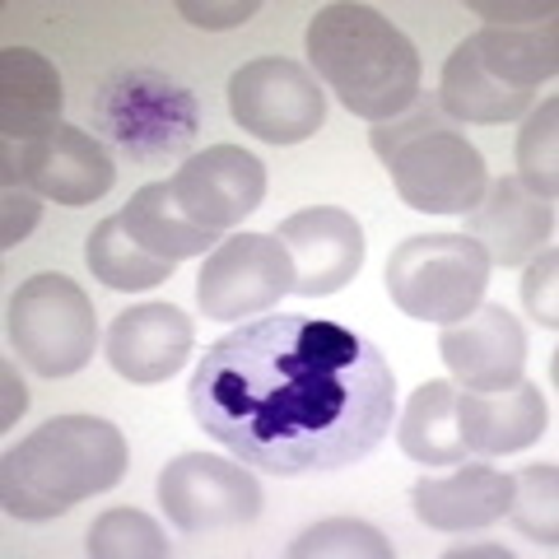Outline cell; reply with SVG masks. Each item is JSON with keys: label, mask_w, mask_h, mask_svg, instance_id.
Here are the masks:
<instances>
[{"label": "cell", "mask_w": 559, "mask_h": 559, "mask_svg": "<svg viewBox=\"0 0 559 559\" xmlns=\"http://www.w3.org/2000/svg\"><path fill=\"white\" fill-rule=\"evenodd\" d=\"M191 419L266 476H318L364 462L392 433L396 373L341 322L261 312L205 345L187 382Z\"/></svg>", "instance_id": "6da1fadb"}, {"label": "cell", "mask_w": 559, "mask_h": 559, "mask_svg": "<svg viewBox=\"0 0 559 559\" xmlns=\"http://www.w3.org/2000/svg\"><path fill=\"white\" fill-rule=\"evenodd\" d=\"M308 61L318 80L364 121H392L419 98V51L373 5L336 0L308 20Z\"/></svg>", "instance_id": "7a4b0ae2"}, {"label": "cell", "mask_w": 559, "mask_h": 559, "mask_svg": "<svg viewBox=\"0 0 559 559\" xmlns=\"http://www.w3.org/2000/svg\"><path fill=\"white\" fill-rule=\"evenodd\" d=\"M127 439L98 415H57L20 439L0 462V499L10 518L47 522L121 485Z\"/></svg>", "instance_id": "3957f363"}, {"label": "cell", "mask_w": 559, "mask_h": 559, "mask_svg": "<svg viewBox=\"0 0 559 559\" xmlns=\"http://www.w3.org/2000/svg\"><path fill=\"white\" fill-rule=\"evenodd\" d=\"M369 145L388 164L396 197L419 215H466L489 187L480 150L452 127L439 98L419 94L401 117L378 121Z\"/></svg>", "instance_id": "277c9868"}, {"label": "cell", "mask_w": 559, "mask_h": 559, "mask_svg": "<svg viewBox=\"0 0 559 559\" xmlns=\"http://www.w3.org/2000/svg\"><path fill=\"white\" fill-rule=\"evenodd\" d=\"M489 257L466 234H415L388 257V294L415 322H462L485 304Z\"/></svg>", "instance_id": "5b68a950"}, {"label": "cell", "mask_w": 559, "mask_h": 559, "mask_svg": "<svg viewBox=\"0 0 559 559\" xmlns=\"http://www.w3.org/2000/svg\"><path fill=\"white\" fill-rule=\"evenodd\" d=\"M5 331H10L14 355L43 378L80 373L98 349L94 304H90V294L66 275L24 280V285L10 294Z\"/></svg>", "instance_id": "8992f818"}, {"label": "cell", "mask_w": 559, "mask_h": 559, "mask_svg": "<svg viewBox=\"0 0 559 559\" xmlns=\"http://www.w3.org/2000/svg\"><path fill=\"white\" fill-rule=\"evenodd\" d=\"M229 112L266 145H299L326 121V94L308 66L289 57H257L229 80Z\"/></svg>", "instance_id": "52a82bcc"}, {"label": "cell", "mask_w": 559, "mask_h": 559, "mask_svg": "<svg viewBox=\"0 0 559 559\" xmlns=\"http://www.w3.org/2000/svg\"><path fill=\"white\" fill-rule=\"evenodd\" d=\"M294 294V261L275 234H234L205 257L197 304L215 322H248Z\"/></svg>", "instance_id": "ba28073f"}, {"label": "cell", "mask_w": 559, "mask_h": 559, "mask_svg": "<svg viewBox=\"0 0 559 559\" xmlns=\"http://www.w3.org/2000/svg\"><path fill=\"white\" fill-rule=\"evenodd\" d=\"M159 503L168 522L187 536L248 527L261 513V485L252 466L238 457H210V452H182L159 471Z\"/></svg>", "instance_id": "9c48e42d"}, {"label": "cell", "mask_w": 559, "mask_h": 559, "mask_svg": "<svg viewBox=\"0 0 559 559\" xmlns=\"http://www.w3.org/2000/svg\"><path fill=\"white\" fill-rule=\"evenodd\" d=\"M0 182L24 187L33 197L57 201V205H90L112 191L117 168H112V154L90 131L51 127L47 135L24 140V145L5 140V150H0Z\"/></svg>", "instance_id": "30bf717a"}, {"label": "cell", "mask_w": 559, "mask_h": 559, "mask_svg": "<svg viewBox=\"0 0 559 559\" xmlns=\"http://www.w3.org/2000/svg\"><path fill=\"white\" fill-rule=\"evenodd\" d=\"M168 191L187 219L224 234L248 219L266 197V164L242 145H210L173 173Z\"/></svg>", "instance_id": "8fae6325"}, {"label": "cell", "mask_w": 559, "mask_h": 559, "mask_svg": "<svg viewBox=\"0 0 559 559\" xmlns=\"http://www.w3.org/2000/svg\"><path fill=\"white\" fill-rule=\"evenodd\" d=\"M103 117H108V131L117 135V145L135 154V159H159V154L182 150L191 131H197V103H191V94L168 84L164 75H150V70L121 75L108 90Z\"/></svg>", "instance_id": "7c38bea8"}, {"label": "cell", "mask_w": 559, "mask_h": 559, "mask_svg": "<svg viewBox=\"0 0 559 559\" xmlns=\"http://www.w3.org/2000/svg\"><path fill=\"white\" fill-rule=\"evenodd\" d=\"M439 355L462 392H499L527 369V331L503 304H480L462 322L443 326Z\"/></svg>", "instance_id": "4fadbf2b"}, {"label": "cell", "mask_w": 559, "mask_h": 559, "mask_svg": "<svg viewBox=\"0 0 559 559\" xmlns=\"http://www.w3.org/2000/svg\"><path fill=\"white\" fill-rule=\"evenodd\" d=\"M294 261V294L304 299H326L341 294L364 266V229L355 215H345L336 205H312L289 215L275 229Z\"/></svg>", "instance_id": "5bb4252c"}, {"label": "cell", "mask_w": 559, "mask_h": 559, "mask_svg": "<svg viewBox=\"0 0 559 559\" xmlns=\"http://www.w3.org/2000/svg\"><path fill=\"white\" fill-rule=\"evenodd\" d=\"M466 238L480 242L489 266H503V271L527 266L555 238V201L536 197L518 173H503L466 210Z\"/></svg>", "instance_id": "9a60e30c"}, {"label": "cell", "mask_w": 559, "mask_h": 559, "mask_svg": "<svg viewBox=\"0 0 559 559\" xmlns=\"http://www.w3.org/2000/svg\"><path fill=\"white\" fill-rule=\"evenodd\" d=\"M108 364L135 388L168 382L197 349V326L173 304H135L108 326Z\"/></svg>", "instance_id": "2e32d148"}, {"label": "cell", "mask_w": 559, "mask_h": 559, "mask_svg": "<svg viewBox=\"0 0 559 559\" xmlns=\"http://www.w3.org/2000/svg\"><path fill=\"white\" fill-rule=\"evenodd\" d=\"M509 499H513V476L485 462H471V466L457 462V471L425 476L411 489L415 518L448 536L495 527L499 518H509Z\"/></svg>", "instance_id": "e0dca14e"}, {"label": "cell", "mask_w": 559, "mask_h": 559, "mask_svg": "<svg viewBox=\"0 0 559 559\" xmlns=\"http://www.w3.org/2000/svg\"><path fill=\"white\" fill-rule=\"evenodd\" d=\"M457 429L466 452L476 457H503V452L532 448L550 429V411L536 382L518 378L499 392H462L457 388Z\"/></svg>", "instance_id": "ac0fdd59"}, {"label": "cell", "mask_w": 559, "mask_h": 559, "mask_svg": "<svg viewBox=\"0 0 559 559\" xmlns=\"http://www.w3.org/2000/svg\"><path fill=\"white\" fill-rule=\"evenodd\" d=\"M61 75L47 57L28 47H5L0 51V131L14 145L38 140L51 127H61Z\"/></svg>", "instance_id": "d6986e66"}, {"label": "cell", "mask_w": 559, "mask_h": 559, "mask_svg": "<svg viewBox=\"0 0 559 559\" xmlns=\"http://www.w3.org/2000/svg\"><path fill=\"white\" fill-rule=\"evenodd\" d=\"M466 51L476 57L480 70H489L503 90L532 94L559 70V43H555V20L540 24H489L466 38Z\"/></svg>", "instance_id": "ffe728a7"}, {"label": "cell", "mask_w": 559, "mask_h": 559, "mask_svg": "<svg viewBox=\"0 0 559 559\" xmlns=\"http://www.w3.org/2000/svg\"><path fill=\"white\" fill-rule=\"evenodd\" d=\"M396 443L411 462H425V466L466 462L471 452H466L462 429H457V382H448V378L419 382L415 396L406 401V411L396 419Z\"/></svg>", "instance_id": "44dd1931"}, {"label": "cell", "mask_w": 559, "mask_h": 559, "mask_svg": "<svg viewBox=\"0 0 559 559\" xmlns=\"http://www.w3.org/2000/svg\"><path fill=\"white\" fill-rule=\"evenodd\" d=\"M121 219H127V229H131V238L140 242V248L173 261V266L187 261V257H210L219 248L215 229H205V224L182 215V205L173 201L168 182L140 187L135 197L127 201V210H121Z\"/></svg>", "instance_id": "7402d4cb"}, {"label": "cell", "mask_w": 559, "mask_h": 559, "mask_svg": "<svg viewBox=\"0 0 559 559\" xmlns=\"http://www.w3.org/2000/svg\"><path fill=\"white\" fill-rule=\"evenodd\" d=\"M439 103L452 121H476V127H503L532 108V94H513L476 66V57L457 43V51L443 61V80H439Z\"/></svg>", "instance_id": "603a6c76"}, {"label": "cell", "mask_w": 559, "mask_h": 559, "mask_svg": "<svg viewBox=\"0 0 559 559\" xmlns=\"http://www.w3.org/2000/svg\"><path fill=\"white\" fill-rule=\"evenodd\" d=\"M84 266L94 271V280H103L108 289H121V294L127 289H154L173 275V261L140 248L121 215L103 219L90 234V242H84Z\"/></svg>", "instance_id": "cb8c5ba5"}, {"label": "cell", "mask_w": 559, "mask_h": 559, "mask_svg": "<svg viewBox=\"0 0 559 559\" xmlns=\"http://www.w3.org/2000/svg\"><path fill=\"white\" fill-rule=\"evenodd\" d=\"M518 178L536 197H559V103L546 98L518 131Z\"/></svg>", "instance_id": "d4e9b609"}, {"label": "cell", "mask_w": 559, "mask_h": 559, "mask_svg": "<svg viewBox=\"0 0 559 559\" xmlns=\"http://www.w3.org/2000/svg\"><path fill=\"white\" fill-rule=\"evenodd\" d=\"M289 559H392V540L359 518H326L294 540Z\"/></svg>", "instance_id": "484cf974"}, {"label": "cell", "mask_w": 559, "mask_h": 559, "mask_svg": "<svg viewBox=\"0 0 559 559\" xmlns=\"http://www.w3.org/2000/svg\"><path fill=\"white\" fill-rule=\"evenodd\" d=\"M555 462H532L513 476V499H509V518L518 522V532H527L540 546L559 540V495H555Z\"/></svg>", "instance_id": "4316f807"}, {"label": "cell", "mask_w": 559, "mask_h": 559, "mask_svg": "<svg viewBox=\"0 0 559 559\" xmlns=\"http://www.w3.org/2000/svg\"><path fill=\"white\" fill-rule=\"evenodd\" d=\"M90 555L94 559H164L168 540L150 513L112 509L90 527Z\"/></svg>", "instance_id": "83f0119b"}, {"label": "cell", "mask_w": 559, "mask_h": 559, "mask_svg": "<svg viewBox=\"0 0 559 559\" xmlns=\"http://www.w3.org/2000/svg\"><path fill=\"white\" fill-rule=\"evenodd\" d=\"M555 280H559V252L546 248L540 257L527 261V280H522V304H527L532 318L555 331L559 326V308H555Z\"/></svg>", "instance_id": "f1b7e54d"}, {"label": "cell", "mask_w": 559, "mask_h": 559, "mask_svg": "<svg viewBox=\"0 0 559 559\" xmlns=\"http://www.w3.org/2000/svg\"><path fill=\"white\" fill-rule=\"evenodd\" d=\"M38 215H43V197H33L24 187H5V201H0V248L24 242Z\"/></svg>", "instance_id": "f546056e"}, {"label": "cell", "mask_w": 559, "mask_h": 559, "mask_svg": "<svg viewBox=\"0 0 559 559\" xmlns=\"http://www.w3.org/2000/svg\"><path fill=\"white\" fill-rule=\"evenodd\" d=\"M178 10H182V20H191L197 28H234L257 14L252 0H234V5H197V0H182Z\"/></svg>", "instance_id": "4dcf8cb0"}, {"label": "cell", "mask_w": 559, "mask_h": 559, "mask_svg": "<svg viewBox=\"0 0 559 559\" xmlns=\"http://www.w3.org/2000/svg\"><path fill=\"white\" fill-rule=\"evenodd\" d=\"M476 14H489L495 24H540V20H555V5H476Z\"/></svg>", "instance_id": "1f68e13d"}, {"label": "cell", "mask_w": 559, "mask_h": 559, "mask_svg": "<svg viewBox=\"0 0 559 559\" xmlns=\"http://www.w3.org/2000/svg\"><path fill=\"white\" fill-rule=\"evenodd\" d=\"M28 406V396H24V382L14 378V369L5 364V425H14V415H20Z\"/></svg>", "instance_id": "d6a6232c"}]
</instances>
